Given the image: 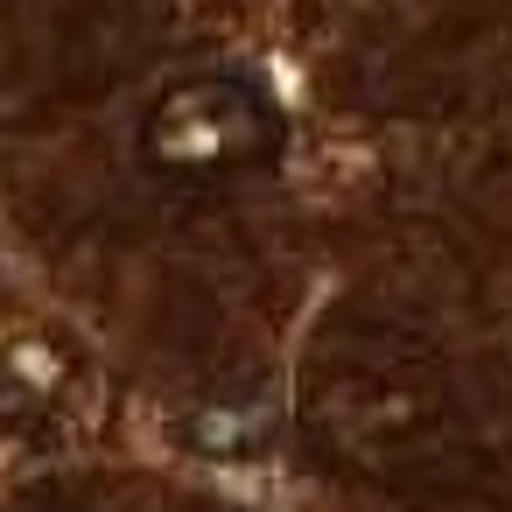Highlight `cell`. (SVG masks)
I'll list each match as a JSON object with an SVG mask.
<instances>
[{
  "mask_svg": "<svg viewBox=\"0 0 512 512\" xmlns=\"http://www.w3.org/2000/svg\"><path fill=\"white\" fill-rule=\"evenodd\" d=\"M141 148H148V162L162 176L232 183V176H253L281 148V120H274V106L246 78L197 71V78H183V85H169L155 99Z\"/></svg>",
  "mask_w": 512,
  "mask_h": 512,
  "instance_id": "1",
  "label": "cell"
}]
</instances>
